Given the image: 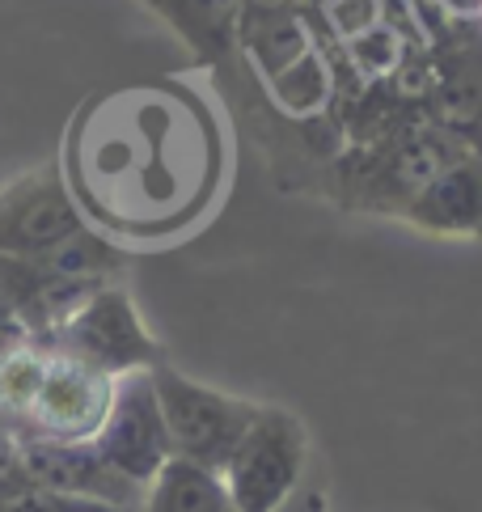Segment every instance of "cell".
Here are the masks:
<instances>
[{
    "label": "cell",
    "mask_w": 482,
    "mask_h": 512,
    "mask_svg": "<svg viewBox=\"0 0 482 512\" xmlns=\"http://www.w3.org/2000/svg\"><path fill=\"white\" fill-rule=\"evenodd\" d=\"M309 432L288 407L258 402L241 445L225 466V487L237 512H280L305 487Z\"/></svg>",
    "instance_id": "obj_1"
},
{
    "label": "cell",
    "mask_w": 482,
    "mask_h": 512,
    "mask_svg": "<svg viewBox=\"0 0 482 512\" xmlns=\"http://www.w3.org/2000/svg\"><path fill=\"white\" fill-rule=\"evenodd\" d=\"M148 377H153L174 457H187L195 466L225 474L233 449L241 445V436H246L250 419L258 411V402L225 394L216 386H203V381L174 369L170 360H161L157 369H148Z\"/></svg>",
    "instance_id": "obj_2"
},
{
    "label": "cell",
    "mask_w": 482,
    "mask_h": 512,
    "mask_svg": "<svg viewBox=\"0 0 482 512\" xmlns=\"http://www.w3.org/2000/svg\"><path fill=\"white\" fill-rule=\"evenodd\" d=\"M43 343L64 356L94 364L106 377L148 373L165 360L161 343L144 326L136 301L127 297V288H119V284H102L98 292H89V297L72 309V318Z\"/></svg>",
    "instance_id": "obj_3"
},
{
    "label": "cell",
    "mask_w": 482,
    "mask_h": 512,
    "mask_svg": "<svg viewBox=\"0 0 482 512\" xmlns=\"http://www.w3.org/2000/svg\"><path fill=\"white\" fill-rule=\"evenodd\" d=\"M9 436H13L17 462H22V470L39 487L55 491V496H68V500L140 512L144 487L123 479L98 453L94 441H51V436H26V432H9Z\"/></svg>",
    "instance_id": "obj_4"
},
{
    "label": "cell",
    "mask_w": 482,
    "mask_h": 512,
    "mask_svg": "<svg viewBox=\"0 0 482 512\" xmlns=\"http://www.w3.org/2000/svg\"><path fill=\"white\" fill-rule=\"evenodd\" d=\"M77 229H85V212L55 166L30 170L0 191V254L5 259L47 254Z\"/></svg>",
    "instance_id": "obj_5"
},
{
    "label": "cell",
    "mask_w": 482,
    "mask_h": 512,
    "mask_svg": "<svg viewBox=\"0 0 482 512\" xmlns=\"http://www.w3.org/2000/svg\"><path fill=\"white\" fill-rule=\"evenodd\" d=\"M94 445L136 487H148L157 479V470L174 457V445H170V432H165L153 377L127 373L115 381V398H110V411L102 419Z\"/></svg>",
    "instance_id": "obj_6"
},
{
    "label": "cell",
    "mask_w": 482,
    "mask_h": 512,
    "mask_svg": "<svg viewBox=\"0 0 482 512\" xmlns=\"http://www.w3.org/2000/svg\"><path fill=\"white\" fill-rule=\"evenodd\" d=\"M115 381L94 364L64 356L51 347V364L43 377L39 402L26 419V436H51V441H94L115 398Z\"/></svg>",
    "instance_id": "obj_7"
},
{
    "label": "cell",
    "mask_w": 482,
    "mask_h": 512,
    "mask_svg": "<svg viewBox=\"0 0 482 512\" xmlns=\"http://www.w3.org/2000/svg\"><path fill=\"white\" fill-rule=\"evenodd\" d=\"M428 233H482V157H453L406 208Z\"/></svg>",
    "instance_id": "obj_8"
},
{
    "label": "cell",
    "mask_w": 482,
    "mask_h": 512,
    "mask_svg": "<svg viewBox=\"0 0 482 512\" xmlns=\"http://www.w3.org/2000/svg\"><path fill=\"white\" fill-rule=\"evenodd\" d=\"M148 5L174 26L195 64L229 60V51L241 43V22H246L241 0H148Z\"/></svg>",
    "instance_id": "obj_9"
},
{
    "label": "cell",
    "mask_w": 482,
    "mask_h": 512,
    "mask_svg": "<svg viewBox=\"0 0 482 512\" xmlns=\"http://www.w3.org/2000/svg\"><path fill=\"white\" fill-rule=\"evenodd\" d=\"M140 512H237L225 487V474L195 466L187 457H170L157 479L144 487Z\"/></svg>",
    "instance_id": "obj_10"
},
{
    "label": "cell",
    "mask_w": 482,
    "mask_h": 512,
    "mask_svg": "<svg viewBox=\"0 0 482 512\" xmlns=\"http://www.w3.org/2000/svg\"><path fill=\"white\" fill-rule=\"evenodd\" d=\"M51 364V347L34 335H13L0 343V428L22 432L39 402L43 377Z\"/></svg>",
    "instance_id": "obj_11"
},
{
    "label": "cell",
    "mask_w": 482,
    "mask_h": 512,
    "mask_svg": "<svg viewBox=\"0 0 482 512\" xmlns=\"http://www.w3.org/2000/svg\"><path fill=\"white\" fill-rule=\"evenodd\" d=\"M0 512H119V508L68 500V496H55V491L39 487L22 470V462H17L9 428H0Z\"/></svg>",
    "instance_id": "obj_12"
},
{
    "label": "cell",
    "mask_w": 482,
    "mask_h": 512,
    "mask_svg": "<svg viewBox=\"0 0 482 512\" xmlns=\"http://www.w3.org/2000/svg\"><path fill=\"white\" fill-rule=\"evenodd\" d=\"M326 17L343 39H364L368 30H377V0H326Z\"/></svg>",
    "instance_id": "obj_13"
},
{
    "label": "cell",
    "mask_w": 482,
    "mask_h": 512,
    "mask_svg": "<svg viewBox=\"0 0 482 512\" xmlns=\"http://www.w3.org/2000/svg\"><path fill=\"white\" fill-rule=\"evenodd\" d=\"M246 5V17H292L305 0H241Z\"/></svg>",
    "instance_id": "obj_14"
},
{
    "label": "cell",
    "mask_w": 482,
    "mask_h": 512,
    "mask_svg": "<svg viewBox=\"0 0 482 512\" xmlns=\"http://www.w3.org/2000/svg\"><path fill=\"white\" fill-rule=\"evenodd\" d=\"M280 512H330V504H326V491L322 487H301Z\"/></svg>",
    "instance_id": "obj_15"
}]
</instances>
